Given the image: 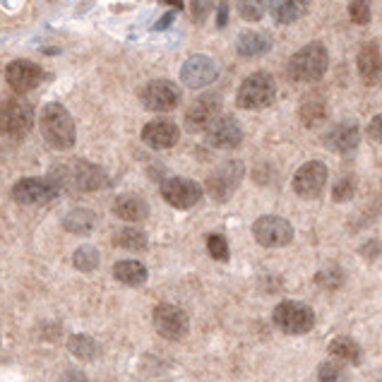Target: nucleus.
<instances>
[{"mask_svg":"<svg viewBox=\"0 0 382 382\" xmlns=\"http://www.w3.org/2000/svg\"><path fill=\"white\" fill-rule=\"evenodd\" d=\"M53 183L58 185V190H80V193H94V190H101L103 185L108 183V176L101 166L89 161H75L70 166H61L51 173Z\"/></svg>","mask_w":382,"mask_h":382,"instance_id":"1","label":"nucleus"},{"mask_svg":"<svg viewBox=\"0 0 382 382\" xmlns=\"http://www.w3.org/2000/svg\"><path fill=\"white\" fill-rule=\"evenodd\" d=\"M39 128L41 135L53 149H70L75 145V121L68 113V108L61 106V103H46L39 118Z\"/></svg>","mask_w":382,"mask_h":382,"instance_id":"2","label":"nucleus"},{"mask_svg":"<svg viewBox=\"0 0 382 382\" xmlns=\"http://www.w3.org/2000/svg\"><path fill=\"white\" fill-rule=\"evenodd\" d=\"M327 65H330V53H327L325 43L313 41L291 56L288 78L293 82H318L327 73Z\"/></svg>","mask_w":382,"mask_h":382,"instance_id":"3","label":"nucleus"},{"mask_svg":"<svg viewBox=\"0 0 382 382\" xmlns=\"http://www.w3.org/2000/svg\"><path fill=\"white\" fill-rule=\"evenodd\" d=\"M34 128V106L27 99H5L0 103V135L22 140Z\"/></svg>","mask_w":382,"mask_h":382,"instance_id":"4","label":"nucleus"},{"mask_svg":"<svg viewBox=\"0 0 382 382\" xmlns=\"http://www.w3.org/2000/svg\"><path fill=\"white\" fill-rule=\"evenodd\" d=\"M277 96V82L270 73H253L250 78H245L238 87L236 103L238 108L245 111H260L267 108Z\"/></svg>","mask_w":382,"mask_h":382,"instance_id":"5","label":"nucleus"},{"mask_svg":"<svg viewBox=\"0 0 382 382\" xmlns=\"http://www.w3.org/2000/svg\"><path fill=\"white\" fill-rule=\"evenodd\" d=\"M272 320L286 335H308L315 327V313L301 301H281L272 313Z\"/></svg>","mask_w":382,"mask_h":382,"instance_id":"6","label":"nucleus"},{"mask_svg":"<svg viewBox=\"0 0 382 382\" xmlns=\"http://www.w3.org/2000/svg\"><path fill=\"white\" fill-rule=\"evenodd\" d=\"M243 176H245V168L241 161L236 159L223 161L221 166H216L214 171L207 176V183H205L207 195L216 202H226L238 190Z\"/></svg>","mask_w":382,"mask_h":382,"instance_id":"7","label":"nucleus"},{"mask_svg":"<svg viewBox=\"0 0 382 382\" xmlns=\"http://www.w3.org/2000/svg\"><path fill=\"white\" fill-rule=\"evenodd\" d=\"M152 322H154V330L159 332L163 339H171V341H181L190 330L188 313L173 303L156 305L154 315H152Z\"/></svg>","mask_w":382,"mask_h":382,"instance_id":"8","label":"nucleus"},{"mask_svg":"<svg viewBox=\"0 0 382 382\" xmlns=\"http://www.w3.org/2000/svg\"><path fill=\"white\" fill-rule=\"evenodd\" d=\"M140 101L147 111L168 113L181 103V89L168 80H154L140 89Z\"/></svg>","mask_w":382,"mask_h":382,"instance_id":"9","label":"nucleus"},{"mask_svg":"<svg viewBox=\"0 0 382 382\" xmlns=\"http://www.w3.org/2000/svg\"><path fill=\"white\" fill-rule=\"evenodd\" d=\"M58 185L51 178H22L20 183L13 185V200L17 205L34 207V205H46V202L58 198Z\"/></svg>","mask_w":382,"mask_h":382,"instance_id":"10","label":"nucleus"},{"mask_svg":"<svg viewBox=\"0 0 382 382\" xmlns=\"http://www.w3.org/2000/svg\"><path fill=\"white\" fill-rule=\"evenodd\" d=\"M253 236L265 248H281L293 241V226L284 216L267 214L253 223Z\"/></svg>","mask_w":382,"mask_h":382,"instance_id":"11","label":"nucleus"},{"mask_svg":"<svg viewBox=\"0 0 382 382\" xmlns=\"http://www.w3.org/2000/svg\"><path fill=\"white\" fill-rule=\"evenodd\" d=\"M161 198L176 210H190L202 200V188L190 178H166L161 183Z\"/></svg>","mask_w":382,"mask_h":382,"instance_id":"12","label":"nucleus"},{"mask_svg":"<svg viewBox=\"0 0 382 382\" xmlns=\"http://www.w3.org/2000/svg\"><path fill=\"white\" fill-rule=\"evenodd\" d=\"M327 176H330V171H327L325 163L308 161V163H303V166L296 171V176H293V190H296V195H301V198L313 200L325 190Z\"/></svg>","mask_w":382,"mask_h":382,"instance_id":"13","label":"nucleus"},{"mask_svg":"<svg viewBox=\"0 0 382 382\" xmlns=\"http://www.w3.org/2000/svg\"><path fill=\"white\" fill-rule=\"evenodd\" d=\"M219 116H221L219 96L205 94V96H200L188 111H185V128H188L190 133H202V130L210 128V125L214 123Z\"/></svg>","mask_w":382,"mask_h":382,"instance_id":"14","label":"nucleus"},{"mask_svg":"<svg viewBox=\"0 0 382 382\" xmlns=\"http://www.w3.org/2000/svg\"><path fill=\"white\" fill-rule=\"evenodd\" d=\"M216 75H219L216 63L212 61L210 56H202V53L190 56L181 68V80L190 89H202V87L212 85V82L216 80Z\"/></svg>","mask_w":382,"mask_h":382,"instance_id":"15","label":"nucleus"},{"mask_svg":"<svg viewBox=\"0 0 382 382\" xmlns=\"http://www.w3.org/2000/svg\"><path fill=\"white\" fill-rule=\"evenodd\" d=\"M5 80L13 87V91L27 94L43 82V70L31 61H13L5 68Z\"/></svg>","mask_w":382,"mask_h":382,"instance_id":"16","label":"nucleus"},{"mask_svg":"<svg viewBox=\"0 0 382 382\" xmlns=\"http://www.w3.org/2000/svg\"><path fill=\"white\" fill-rule=\"evenodd\" d=\"M205 133H207V142H210L212 147H216V149H236L243 142L241 125L231 116H219Z\"/></svg>","mask_w":382,"mask_h":382,"instance_id":"17","label":"nucleus"},{"mask_svg":"<svg viewBox=\"0 0 382 382\" xmlns=\"http://www.w3.org/2000/svg\"><path fill=\"white\" fill-rule=\"evenodd\" d=\"M356 68L368 87L382 85V48L378 43H365L356 56Z\"/></svg>","mask_w":382,"mask_h":382,"instance_id":"18","label":"nucleus"},{"mask_svg":"<svg viewBox=\"0 0 382 382\" xmlns=\"http://www.w3.org/2000/svg\"><path fill=\"white\" fill-rule=\"evenodd\" d=\"M181 138V130L173 121H152L142 128V142L152 149H171Z\"/></svg>","mask_w":382,"mask_h":382,"instance_id":"19","label":"nucleus"},{"mask_svg":"<svg viewBox=\"0 0 382 382\" xmlns=\"http://www.w3.org/2000/svg\"><path fill=\"white\" fill-rule=\"evenodd\" d=\"M361 142V130L356 123H339L325 135V145L337 154H348L353 152Z\"/></svg>","mask_w":382,"mask_h":382,"instance_id":"20","label":"nucleus"},{"mask_svg":"<svg viewBox=\"0 0 382 382\" xmlns=\"http://www.w3.org/2000/svg\"><path fill=\"white\" fill-rule=\"evenodd\" d=\"M113 214H116L118 219L128 221V223H138V221L147 219V214H149V205H147L140 195L125 193V195H118L116 202H113Z\"/></svg>","mask_w":382,"mask_h":382,"instance_id":"21","label":"nucleus"},{"mask_svg":"<svg viewBox=\"0 0 382 382\" xmlns=\"http://www.w3.org/2000/svg\"><path fill=\"white\" fill-rule=\"evenodd\" d=\"M310 3L313 0H270L267 8H270L277 24H293V22H298L308 13Z\"/></svg>","mask_w":382,"mask_h":382,"instance_id":"22","label":"nucleus"},{"mask_svg":"<svg viewBox=\"0 0 382 382\" xmlns=\"http://www.w3.org/2000/svg\"><path fill=\"white\" fill-rule=\"evenodd\" d=\"M113 277L125 286H142L149 277L147 267L138 260H121L113 265Z\"/></svg>","mask_w":382,"mask_h":382,"instance_id":"23","label":"nucleus"},{"mask_svg":"<svg viewBox=\"0 0 382 382\" xmlns=\"http://www.w3.org/2000/svg\"><path fill=\"white\" fill-rule=\"evenodd\" d=\"M270 48H272V41L267 39L265 34H260V31H243L236 41V51H238V56H243V58L265 56Z\"/></svg>","mask_w":382,"mask_h":382,"instance_id":"24","label":"nucleus"},{"mask_svg":"<svg viewBox=\"0 0 382 382\" xmlns=\"http://www.w3.org/2000/svg\"><path fill=\"white\" fill-rule=\"evenodd\" d=\"M63 226L65 231L75 233V236H87L96 226V214L91 210H73L65 214Z\"/></svg>","mask_w":382,"mask_h":382,"instance_id":"25","label":"nucleus"},{"mask_svg":"<svg viewBox=\"0 0 382 382\" xmlns=\"http://www.w3.org/2000/svg\"><path fill=\"white\" fill-rule=\"evenodd\" d=\"M330 353L335 358H339L341 363H361V346H358L356 339H351V337L346 335L332 339Z\"/></svg>","mask_w":382,"mask_h":382,"instance_id":"26","label":"nucleus"},{"mask_svg":"<svg viewBox=\"0 0 382 382\" xmlns=\"http://www.w3.org/2000/svg\"><path fill=\"white\" fill-rule=\"evenodd\" d=\"M298 116H301V123L305 128H318V125L325 123V118H327V103L322 101L320 96H310V99H305L301 103Z\"/></svg>","mask_w":382,"mask_h":382,"instance_id":"27","label":"nucleus"},{"mask_svg":"<svg viewBox=\"0 0 382 382\" xmlns=\"http://www.w3.org/2000/svg\"><path fill=\"white\" fill-rule=\"evenodd\" d=\"M68 351L80 361H94L99 356V344L87 335H73L68 339Z\"/></svg>","mask_w":382,"mask_h":382,"instance_id":"28","label":"nucleus"},{"mask_svg":"<svg viewBox=\"0 0 382 382\" xmlns=\"http://www.w3.org/2000/svg\"><path fill=\"white\" fill-rule=\"evenodd\" d=\"M113 243L123 250H145L147 248V233L140 231V228L125 226V228H121V231H116Z\"/></svg>","mask_w":382,"mask_h":382,"instance_id":"29","label":"nucleus"},{"mask_svg":"<svg viewBox=\"0 0 382 382\" xmlns=\"http://www.w3.org/2000/svg\"><path fill=\"white\" fill-rule=\"evenodd\" d=\"M73 265L78 267L80 272H94L96 267H99V250L91 248V245H82V248L75 250Z\"/></svg>","mask_w":382,"mask_h":382,"instance_id":"30","label":"nucleus"},{"mask_svg":"<svg viewBox=\"0 0 382 382\" xmlns=\"http://www.w3.org/2000/svg\"><path fill=\"white\" fill-rule=\"evenodd\" d=\"M318 380L320 382H348V373H346V368H344V363L325 361V363H320Z\"/></svg>","mask_w":382,"mask_h":382,"instance_id":"31","label":"nucleus"},{"mask_svg":"<svg viewBox=\"0 0 382 382\" xmlns=\"http://www.w3.org/2000/svg\"><path fill=\"white\" fill-rule=\"evenodd\" d=\"M238 13L245 22H260L267 13V0H238Z\"/></svg>","mask_w":382,"mask_h":382,"instance_id":"32","label":"nucleus"},{"mask_svg":"<svg viewBox=\"0 0 382 382\" xmlns=\"http://www.w3.org/2000/svg\"><path fill=\"white\" fill-rule=\"evenodd\" d=\"M315 284L322 288H327V291H335V288H339L344 284V272L339 270V267H325V270L318 272Z\"/></svg>","mask_w":382,"mask_h":382,"instance_id":"33","label":"nucleus"},{"mask_svg":"<svg viewBox=\"0 0 382 382\" xmlns=\"http://www.w3.org/2000/svg\"><path fill=\"white\" fill-rule=\"evenodd\" d=\"M370 15H373L370 0H351V5H348V17H351L353 24H368Z\"/></svg>","mask_w":382,"mask_h":382,"instance_id":"34","label":"nucleus"},{"mask_svg":"<svg viewBox=\"0 0 382 382\" xmlns=\"http://www.w3.org/2000/svg\"><path fill=\"white\" fill-rule=\"evenodd\" d=\"M353 195H356V181H353V176L339 178L335 188H332V198H335V202H346V200H351Z\"/></svg>","mask_w":382,"mask_h":382,"instance_id":"35","label":"nucleus"},{"mask_svg":"<svg viewBox=\"0 0 382 382\" xmlns=\"http://www.w3.org/2000/svg\"><path fill=\"white\" fill-rule=\"evenodd\" d=\"M207 250H210V255L214 260H219V262L228 260V243H226V238L219 236V233H212V236L207 238Z\"/></svg>","mask_w":382,"mask_h":382,"instance_id":"36","label":"nucleus"},{"mask_svg":"<svg viewBox=\"0 0 382 382\" xmlns=\"http://www.w3.org/2000/svg\"><path fill=\"white\" fill-rule=\"evenodd\" d=\"M214 10V0H190V15L195 24H202Z\"/></svg>","mask_w":382,"mask_h":382,"instance_id":"37","label":"nucleus"},{"mask_svg":"<svg viewBox=\"0 0 382 382\" xmlns=\"http://www.w3.org/2000/svg\"><path fill=\"white\" fill-rule=\"evenodd\" d=\"M368 138L382 145V113H378V116L368 123Z\"/></svg>","mask_w":382,"mask_h":382,"instance_id":"38","label":"nucleus"},{"mask_svg":"<svg viewBox=\"0 0 382 382\" xmlns=\"http://www.w3.org/2000/svg\"><path fill=\"white\" fill-rule=\"evenodd\" d=\"M228 22V3L223 0V3L219 5V17H216V27H226Z\"/></svg>","mask_w":382,"mask_h":382,"instance_id":"39","label":"nucleus"},{"mask_svg":"<svg viewBox=\"0 0 382 382\" xmlns=\"http://www.w3.org/2000/svg\"><path fill=\"white\" fill-rule=\"evenodd\" d=\"M378 250H380V243H378V241H373V243L363 245V248H361V255H363V258H365V255H368V258H375V255H378Z\"/></svg>","mask_w":382,"mask_h":382,"instance_id":"40","label":"nucleus"},{"mask_svg":"<svg viewBox=\"0 0 382 382\" xmlns=\"http://www.w3.org/2000/svg\"><path fill=\"white\" fill-rule=\"evenodd\" d=\"M63 382H85V375H82V373H73V375H65V378H63Z\"/></svg>","mask_w":382,"mask_h":382,"instance_id":"41","label":"nucleus"},{"mask_svg":"<svg viewBox=\"0 0 382 382\" xmlns=\"http://www.w3.org/2000/svg\"><path fill=\"white\" fill-rule=\"evenodd\" d=\"M171 22H173V13H168L166 17H163V20L159 22V24H156V29H163V27H168Z\"/></svg>","mask_w":382,"mask_h":382,"instance_id":"42","label":"nucleus"},{"mask_svg":"<svg viewBox=\"0 0 382 382\" xmlns=\"http://www.w3.org/2000/svg\"><path fill=\"white\" fill-rule=\"evenodd\" d=\"M163 5H173V8H178L181 10L183 8V0H161Z\"/></svg>","mask_w":382,"mask_h":382,"instance_id":"43","label":"nucleus"}]
</instances>
